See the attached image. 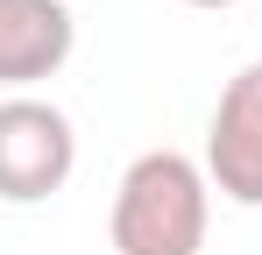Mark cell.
Listing matches in <instances>:
<instances>
[{
    "mask_svg": "<svg viewBox=\"0 0 262 255\" xmlns=\"http://www.w3.org/2000/svg\"><path fill=\"white\" fill-rule=\"evenodd\" d=\"M213 227V184L206 163L177 156V149H149L121 170L114 192V255H199Z\"/></svg>",
    "mask_w": 262,
    "mask_h": 255,
    "instance_id": "obj_1",
    "label": "cell"
},
{
    "mask_svg": "<svg viewBox=\"0 0 262 255\" xmlns=\"http://www.w3.org/2000/svg\"><path fill=\"white\" fill-rule=\"evenodd\" d=\"M71 170H78V135L64 107L36 92L0 99V199L7 206H43L50 192L71 184Z\"/></svg>",
    "mask_w": 262,
    "mask_h": 255,
    "instance_id": "obj_2",
    "label": "cell"
},
{
    "mask_svg": "<svg viewBox=\"0 0 262 255\" xmlns=\"http://www.w3.org/2000/svg\"><path fill=\"white\" fill-rule=\"evenodd\" d=\"M206 184L234 206H262V64L234 71L206 128Z\"/></svg>",
    "mask_w": 262,
    "mask_h": 255,
    "instance_id": "obj_3",
    "label": "cell"
},
{
    "mask_svg": "<svg viewBox=\"0 0 262 255\" xmlns=\"http://www.w3.org/2000/svg\"><path fill=\"white\" fill-rule=\"evenodd\" d=\"M78 50V14L64 0H0V85L57 78Z\"/></svg>",
    "mask_w": 262,
    "mask_h": 255,
    "instance_id": "obj_4",
    "label": "cell"
},
{
    "mask_svg": "<svg viewBox=\"0 0 262 255\" xmlns=\"http://www.w3.org/2000/svg\"><path fill=\"white\" fill-rule=\"evenodd\" d=\"M184 7H241V0H184Z\"/></svg>",
    "mask_w": 262,
    "mask_h": 255,
    "instance_id": "obj_5",
    "label": "cell"
},
{
    "mask_svg": "<svg viewBox=\"0 0 262 255\" xmlns=\"http://www.w3.org/2000/svg\"><path fill=\"white\" fill-rule=\"evenodd\" d=\"M255 64H262V57H255Z\"/></svg>",
    "mask_w": 262,
    "mask_h": 255,
    "instance_id": "obj_6",
    "label": "cell"
}]
</instances>
